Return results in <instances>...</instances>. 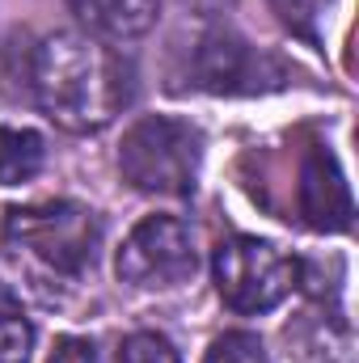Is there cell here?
Wrapping results in <instances>:
<instances>
[{
	"label": "cell",
	"instance_id": "cell-9",
	"mask_svg": "<svg viewBox=\"0 0 359 363\" xmlns=\"http://www.w3.org/2000/svg\"><path fill=\"white\" fill-rule=\"evenodd\" d=\"M43 135L26 127H0V186H21L43 169Z\"/></svg>",
	"mask_w": 359,
	"mask_h": 363
},
{
	"label": "cell",
	"instance_id": "cell-4",
	"mask_svg": "<svg viewBox=\"0 0 359 363\" xmlns=\"http://www.w3.org/2000/svg\"><path fill=\"white\" fill-rule=\"evenodd\" d=\"M211 279L220 300L241 313V317H258L279 308L296 283H300V262L287 258L283 250H275L270 241L258 237H228L216 258H211Z\"/></svg>",
	"mask_w": 359,
	"mask_h": 363
},
{
	"label": "cell",
	"instance_id": "cell-6",
	"mask_svg": "<svg viewBox=\"0 0 359 363\" xmlns=\"http://www.w3.org/2000/svg\"><path fill=\"white\" fill-rule=\"evenodd\" d=\"M194 267H199L194 233L178 216H144L127 233L114 262L118 279L131 287H174V283H186Z\"/></svg>",
	"mask_w": 359,
	"mask_h": 363
},
{
	"label": "cell",
	"instance_id": "cell-1",
	"mask_svg": "<svg viewBox=\"0 0 359 363\" xmlns=\"http://www.w3.org/2000/svg\"><path fill=\"white\" fill-rule=\"evenodd\" d=\"M30 89L55 127L89 135L131 106L136 64L85 30H55L34 47Z\"/></svg>",
	"mask_w": 359,
	"mask_h": 363
},
{
	"label": "cell",
	"instance_id": "cell-13",
	"mask_svg": "<svg viewBox=\"0 0 359 363\" xmlns=\"http://www.w3.org/2000/svg\"><path fill=\"white\" fill-rule=\"evenodd\" d=\"M270 4L279 9V17H283L296 34H304V38L317 43V21L326 17L330 0H270Z\"/></svg>",
	"mask_w": 359,
	"mask_h": 363
},
{
	"label": "cell",
	"instance_id": "cell-12",
	"mask_svg": "<svg viewBox=\"0 0 359 363\" xmlns=\"http://www.w3.org/2000/svg\"><path fill=\"white\" fill-rule=\"evenodd\" d=\"M118 363H182V359H178V351H174V342H170L165 334H157V330H136V334L123 338Z\"/></svg>",
	"mask_w": 359,
	"mask_h": 363
},
{
	"label": "cell",
	"instance_id": "cell-8",
	"mask_svg": "<svg viewBox=\"0 0 359 363\" xmlns=\"http://www.w3.org/2000/svg\"><path fill=\"white\" fill-rule=\"evenodd\" d=\"M85 34L101 43H131L157 26L161 0H68Z\"/></svg>",
	"mask_w": 359,
	"mask_h": 363
},
{
	"label": "cell",
	"instance_id": "cell-5",
	"mask_svg": "<svg viewBox=\"0 0 359 363\" xmlns=\"http://www.w3.org/2000/svg\"><path fill=\"white\" fill-rule=\"evenodd\" d=\"M190 81L203 93H224V97H250V93H270L287 85V68L245 43L237 30L216 26L199 38L194 60H190Z\"/></svg>",
	"mask_w": 359,
	"mask_h": 363
},
{
	"label": "cell",
	"instance_id": "cell-7",
	"mask_svg": "<svg viewBox=\"0 0 359 363\" xmlns=\"http://www.w3.org/2000/svg\"><path fill=\"white\" fill-rule=\"evenodd\" d=\"M296 211L309 228L317 233H343L351 228V216H355V203H351V186L343 178L338 161L313 144L304 165H300V186H296Z\"/></svg>",
	"mask_w": 359,
	"mask_h": 363
},
{
	"label": "cell",
	"instance_id": "cell-14",
	"mask_svg": "<svg viewBox=\"0 0 359 363\" xmlns=\"http://www.w3.org/2000/svg\"><path fill=\"white\" fill-rule=\"evenodd\" d=\"M47 363H97V351H93L89 338L64 334V338H55V347H51V359H47Z\"/></svg>",
	"mask_w": 359,
	"mask_h": 363
},
{
	"label": "cell",
	"instance_id": "cell-3",
	"mask_svg": "<svg viewBox=\"0 0 359 363\" xmlns=\"http://www.w3.org/2000/svg\"><path fill=\"white\" fill-rule=\"evenodd\" d=\"M4 241L34 254L43 267L60 274H85L101 250V220L85 203L72 199H47L30 207L4 211Z\"/></svg>",
	"mask_w": 359,
	"mask_h": 363
},
{
	"label": "cell",
	"instance_id": "cell-2",
	"mask_svg": "<svg viewBox=\"0 0 359 363\" xmlns=\"http://www.w3.org/2000/svg\"><path fill=\"white\" fill-rule=\"evenodd\" d=\"M203 161V131L174 114H144L118 144V169L144 194L182 199L194 190Z\"/></svg>",
	"mask_w": 359,
	"mask_h": 363
},
{
	"label": "cell",
	"instance_id": "cell-10",
	"mask_svg": "<svg viewBox=\"0 0 359 363\" xmlns=\"http://www.w3.org/2000/svg\"><path fill=\"white\" fill-rule=\"evenodd\" d=\"M34 351V325L17 308L0 304V363H30Z\"/></svg>",
	"mask_w": 359,
	"mask_h": 363
},
{
	"label": "cell",
	"instance_id": "cell-11",
	"mask_svg": "<svg viewBox=\"0 0 359 363\" xmlns=\"http://www.w3.org/2000/svg\"><path fill=\"white\" fill-rule=\"evenodd\" d=\"M203 363H270L267 347L258 334H245V330H228L211 342V351L203 355Z\"/></svg>",
	"mask_w": 359,
	"mask_h": 363
}]
</instances>
